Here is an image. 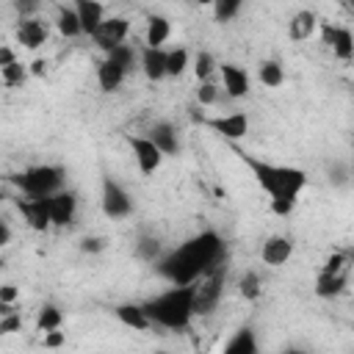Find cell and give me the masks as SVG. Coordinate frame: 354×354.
Returning <instances> with one entry per match:
<instances>
[{
    "label": "cell",
    "mask_w": 354,
    "mask_h": 354,
    "mask_svg": "<svg viewBox=\"0 0 354 354\" xmlns=\"http://www.w3.org/2000/svg\"><path fill=\"white\" fill-rule=\"evenodd\" d=\"M138 61H141V69L147 75V80L158 83L166 77V50H155V47H141L138 53Z\"/></svg>",
    "instance_id": "obj_19"
},
{
    "label": "cell",
    "mask_w": 354,
    "mask_h": 354,
    "mask_svg": "<svg viewBox=\"0 0 354 354\" xmlns=\"http://www.w3.org/2000/svg\"><path fill=\"white\" fill-rule=\"evenodd\" d=\"M315 28H318V14L310 11V8H301V11H296V14L290 17V22H288V36H290L293 41H307V39L315 33Z\"/></svg>",
    "instance_id": "obj_20"
},
{
    "label": "cell",
    "mask_w": 354,
    "mask_h": 354,
    "mask_svg": "<svg viewBox=\"0 0 354 354\" xmlns=\"http://www.w3.org/2000/svg\"><path fill=\"white\" fill-rule=\"evenodd\" d=\"M221 354H260L254 329H252V326H241V329H235L232 337L224 343Z\"/></svg>",
    "instance_id": "obj_21"
},
{
    "label": "cell",
    "mask_w": 354,
    "mask_h": 354,
    "mask_svg": "<svg viewBox=\"0 0 354 354\" xmlns=\"http://www.w3.org/2000/svg\"><path fill=\"white\" fill-rule=\"evenodd\" d=\"M257 77H260V83L266 88H279L285 83V69H282V64L277 58H266L257 66Z\"/></svg>",
    "instance_id": "obj_25"
},
{
    "label": "cell",
    "mask_w": 354,
    "mask_h": 354,
    "mask_svg": "<svg viewBox=\"0 0 354 354\" xmlns=\"http://www.w3.org/2000/svg\"><path fill=\"white\" fill-rule=\"evenodd\" d=\"M105 58H111L113 64H119L124 72H130L133 69V64H136V58H138V53H136V47L133 44H119V47H113L111 53H105Z\"/></svg>",
    "instance_id": "obj_32"
},
{
    "label": "cell",
    "mask_w": 354,
    "mask_h": 354,
    "mask_svg": "<svg viewBox=\"0 0 354 354\" xmlns=\"http://www.w3.org/2000/svg\"><path fill=\"white\" fill-rule=\"evenodd\" d=\"M61 324H64V315H61V310L55 307V304H41V310H39V315H36V332H53V329H61Z\"/></svg>",
    "instance_id": "obj_29"
},
{
    "label": "cell",
    "mask_w": 354,
    "mask_h": 354,
    "mask_svg": "<svg viewBox=\"0 0 354 354\" xmlns=\"http://www.w3.org/2000/svg\"><path fill=\"white\" fill-rule=\"evenodd\" d=\"M340 271H348V254L346 252H332L324 260V266H321L318 274H340Z\"/></svg>",
    "instance_id": "obj_35"
},
{
    "label": "cell",
    "mask_w": 354,
    "mask_h": 354,
    "mask_svg": "<svg viewBox=\"0 0 354 354\" xmlns=\"http://www.w3.org/2000/svg\"><path fill=\"white\" fill-rule=\"evenodd\" d=\"M64 343H66V332H61V329H53V332L41 335V346L44 348H61Z\"/></svg>",
    "instance_id": "obj_39"
},
{
    "label": "cell",
    "mask_w": 354,
    "mask_h": 354,
    "mask_svg": "<svg viewBox=\"0 0 354 354\" xmlns=\"http://www.w3.org/2000/svg\"><path fill=\"white\" fill-rule=\"evenodd\" d=\"M216 69H218V64H216L213 53H210V50H199L196 58H194V75H196V80H199V83L210 80Z\"/></svg>",
    "instance_id": "obj_30"
},
{
    "label": "cell",
    "mask_w": 354,
    "mask_h": 354,
    "mask_svg": "<svg viewBox=\"0 0 354 354\" xmlns=\"http://www.w3.org/2000/svg\"><path fill=\"white\" fill-rule=\"evenodd\" d=\"M241 8H243L241 0H218L213 6V17H216V22H232L241 14Z\"/></svg>",
    "instance_id": "obj_34"
},
{
    "label": "cell",
    "mask_w": 354,
    "mask_h": 354,
    "mask_svg": "<svg viewBox=\"0 0 354 354\" xmlns=\"http://www.w3.org/2000/svg\"><path fill=\"white\" fill-rule=\"evenodd\" d=\"M169 36H171V22H169L163 14H149V17H147V33H144L147 47L163 50V44H166Z\"/></svg>",
    "instance_id": "obj_22"
},
{
    "label": "cell",
    "mask_w": 354,
    "mask_h": 354,
    "mask_svg": "<svg viewBox=\"0 0 354 354\" xmlns=\"http://www.w3.org/2000/svg\"><path fill=\"white\" fill-rule=\"evenodd\" d=\"M224 238L216 230H202L199 235L183 241L177 249L163 252V257L155 263V271L171 285H194L210 268L224 263Z\"/></svg>",
    "instance_id": "obj_1"
},
{
    "label": "cell",
    "mask_w": 354,
    "mask_h": 354,
    "mask_svg": "<svg viewBox=\"0 0 354 354\" xmlns=\"http://www.w3.org/2000/svg\"><path fill=\"white\" fill-rule=\"evenodd\" d=\"M102 249H105V238H100V235H86L80 241V252H86V254H100Z\"/></svg>",
    "instance_id": "obj_38"
},
{
    "label": "cell",
    "mask_w": 354,
    "mask_h": 354,
    "mask_svg": "<svg viewBox=\"0 0 354 354\" xmlns=\"http://www.w3.org/2000/svg\"><path fill=\"white\" fill-rule=\"evenodd\" d=\"M235 155L249 166L252 177L257 180V185L268 194V207L274 216H282L288 218L296 205H299V196L301 191L307 188V171L299 169V166H285V163H268L263 158H254L249 152H243L241 147H235Z\"/></svg>",
    "instance_id": "obj_2"
},
{
    "label": "cell",
    "mask_w": 354,
    "mask_h": 354,
    "mask_svg": "<svg viewBox=\"0 0 354 354\" xmlns=\"http://www.w3.org/2000/svg\"><path fill=\"white\" fill-rule=\"evenodd\" d=\"M28 72L36 75V77H44V75H47V61H44V58H36L33 64H28Z\"/></svg>",
    "instance_id": "obj_43"
},
{
    "label": "cell",
    "mask_w": 354,
    "mask_h": 354,
    "mask_svg": "<svg viewBox=\"0 0 354 354\" xmlns=\"http://www.w3.org/2000/svg\"><path fill=\"white\" fill-rule=\"evenodd\" d=\"M218 75H221V86H224V94L230 100H241L249 94V72L238 64H218Z\"/></svg>",
    "instance_id": "obj_14"
},
{
    "label": "cell",
    "mask_w": 354,
    "mask_h": 354,
    "mask_svg": "<svg viewBox=\"0 0 354 354\" xmlns=\"http://www.w3.org/2000/svg\"><path fill=\"white\" fill-rule=\"evenodd\" d=\"M238 293H241L246 301H257V299H260V293H263L260 274H257V271H246V274L238 279Z\"/></svg>",
    "instance_id": "obj_31"
},
{
    "label": "cell",
    "mask_w": 354,
    "mask_h": 354,
    "mask_svg": "<svg viewBox=\"0 0 354 354\" xmlns=\"http://www.w3.org/2000/svg\"><path fill=\"white\" fill-rule=\"evenodd\" d=\"M64 180H66V169L58 163H39V166H30L11 177V183L28 199H41V196L47 199V196L58 194L64 188Z\"/></svg>",
    "instance_id": "obj_4"
},
{
    "label": "cell",
    "mask_w": 354,
    "mask_h": 354,
    "mask_svg": "<svg viewBox=\"0 0 354 354\" xmlns=\"http://www.w3.org/2000/svg\"><path fill=\"white\" fill-rule=\"evenodd\" d=\"M14 8H17L19 14H30V11H36V6H33V3H17Z\"/></svg>",
    "instance_id": "obj_45"
},
{
    "label": "cell",
    "mask_w": 354,
    "mask_h": 354,
    "mask_svg": "<svg viewBox=\"0 0 354 354\" xmlns=\"http://www.w3.org/2000/svg\"><path fill=\"white\" fill-rule=\"evenodd\" d=\"M8 243H11V227H8L6 218H0V249L8 246Z\"/></svg>",
    "instance_id": "obj_44"
},
{
    "label": "cell",
    "mask_w": 354,
    "mask_h": 354,
    "mask_svg": "<svg viewBox=\"0 0 354 354\" xmlns=\"http://www.w3.org/2000/svg\"><path fill=\"white\" fill-rule=\"evenodd\" d=\"M224 282H227V263H218L194 285V315H210L218 307Z\"/></svg>",
    "instance_id": "obj_5"
},
{
    "label": "cell",
    "mask_w": 354,
    "mask_h": 354,
    "mask_svg": "<svg viewBox=\"0 0 354 354\" xmlns=\"http://www.w3.org/2000/svg\"><path fill=\"white\" fill-rule=\"evenodd\" d=\"M17 299H19V290H17V285H11V282L0 285V304H14Z\"/></svg>",
    "instance_id": "obj_41"
},
{
    "label": "cell",
    "mask_w": 354,
    "mask_h": 354,
    "mask_svg": "<svg viewBox=\"0 0 354 354\" xmlns=\"http://www.w3.org/2000/svg\"><path fill=\"white\" fill-rule=\"evenodd\" d=\"M17 61V50L11 47V44H0V72L8 66V64H14Z\"/></svg>",
    "instance_id": "obj_42"
},
{
    "label": "cell",
    "mask_w": 354,
    "mask_h": 354,
    "mask_svg": "<svg viewBox=\"0 0 354 354\" xmlns=\"http://www.w3.org/2000/svg\"><path fill=\"white\" fill-rule=\"evenodd\" d=\"M72 8L77 14V22H80V33L83 36H91L100 28V22L105 19V6L97 3V0H77Z\"/></svg>",
    "instance_id": "obj_17"
},
{
    "label": "cell",
    "mask_w": 354,
    "mask_h": 354,
    "mask_svg": "<svg viewBox=\"0 0 354 354\" xmlns=\"http://www.w3.org/2000/svg\"><path fill=\"white\" fill-rule=\"evenodd\" d=\"M191 66V55L185 47H171L166 50V77H180Z\"/></svg>",
    "instance_id": "obj_28"
},
{
    "label": "cell",
    "mask_w": 354,
    "mask_h": 354,
    "mask_svg": "<svg viewBox=\"0 0 354 354\" xmlns=\"http://www.w3.org/2000/svg\"><path fill=\"white\" fill-rule=\"evenodd\" d=\"M218 86L213 83V80H205V83H199V88H196V100H199V105H213L216 100H218Z\"/></svg>",
    "instance_id": "obj_36"
},
{
    "label": "cell",
    "mask_w": 354,
    "mask_h": 354,
    "mask_svg": "<svg viewBox=\"0 0 354 354\" xmlns=\"http://www.w3.org/2000/svg\"><path fill=\"white\" fill-rule=\"evenodd\" d=\"M282 354H304V351H301V348H285Z\"/></svg>",
    "instance_id": "obj_46"
},
{
    "label": "cell",
    "mask_w": 354,
    "mask_h": 354,
    "mask_svg": "<svg viewBox=\"0 0 354 354\" xmlns=\"http://www.w3.org/2000/svg\"><path fill=\"white\" fill-rule=\"evenodd\" d=\"M22 329V315L19 313H8L0 318V335H14Z\"/></svg>",
    "instance_id": "obj_37"
},
{
    "label": "cell",
    "mask_w": 354,
    "mask_h": 354,
    "mask_svg": "<svg viewBox=\"0 0 354 354\" xmlns=\"http://www.w3.org/2000/svg\"><path fill=\"white\" fill-rule=\"evenodd\" d=\"M321 30V41L335 53V58L340 61H351L354 55V36L346 25H332V22H318Z\"/></svg>",
    "instance_id": "obj_8"
},
{
    "label": "cell",
    "mask_w": 354,
    "mask_h": 354,
    "mask_svg": "<svg viewBox=\"0 0 354 354\" xmlns=\"http://www.w3.org/2000/svg\"><path fill=\"white\" fill-rule=\"evenodd\" d=\"M348 288V271L340 274H318L315 279V296L318 299H335Z\"/></svg>",
    "instance_id": "obj_23"
},
{
    "label": "cell",
    "mask_w": 354,
    "mask_h": 354,
    "mask_svg": "<svg viewBox=\"0 0 354 354\" xmlns=\"http://www.w3.org/2000/svg\"><path fill=\"white\" fill-rule=\"evenodd\" d=\"M136 257L155 266V263L163 257V243H160L155 235H141V238L136 241Z\"/></svg>",
    "instance_id": "obj_27"
},
{
    "label": "cell",
    "mask_w": 354,
    "mask_h": 354,
    "mask_svg": "<svg viewBox=\"0 0 354 354\" xmlns=\"http://www.w3.org/2000/svg\"><path fill=\"white\" fill-rule=\"evenodd\" d=\"M55 28L61 36L66 39H75V36H83L80 33V22H77V14L72 6H58V17H55Z\"/></svg>",
    "instance_id": "obj_26"
},
{
    "label": "cell",
    "mask_w": 354,
    "mask_h": 354,
    "mask_svg": "<svg viewBox=\"0 0 354 354\" xmlns=\"http://www.w3.org/2000/svg\"><path fill=\"white\" fill-rule=\"evenodd\" d=\"M124 69L119 66V64H113L111 58H105V61H100V66H97V83H100V88L105 91V94H111V91H116L119 86H122V80H124Z\"/></svg>",
    "instance_id": "obj_24"
},
{
    "label": "cell",
    "mask_w": 354,
    "mask_h": 354,
    "mask_svg": "<svg viewBox=\"0 0 354 354\" xmlns=\"http://www.w3.org/2000/svg\"><path fill=\"white\" fill-rule=\"evenodd\" d=\"M17 210L22 213V218H25V224L30 227V230H36V232H47L53 224H50V196L44 199H17Z\"/></svg>",
    "instance_id": "obj_11"
},
{
    "label": "cell",
    "mask_w": 354,
    "mask_h": 354,
    "mask_svg": "<svg viewBox=\"0 0 354 354\" xmlns=\"http://www.w3.org/2000/svg\"><path fill=\"white\" fill-rule=\"evenodd\" d=\"M0 77H3L6 86H22V83L30 77V72H28V64H22V61L17 58L14 64H8V66L0 72Z\"/></svg>",
    "instance_id": "obj_33"
},
{
    "label": "cell",
    "mask_w": 354,
    "mask_h": 354,
    "mask_svg": "<svg viewBox=\"0 0 354 354\" xmlns=\"http://www.w3.org/2000/svg\"><path fill=\"white\" fill-rule=\"evenodd\" d=\"M127 144H130V149H133V158H136V163H138V171H141L144 177H152V174L160 169V163H163L160 149H158L147 136H127Z\"/></svg>",
    "instance_id": "obj_9"
},
{
    "label": "cell",
    "mask_w": 354,
    "mask_h": 354,
    "mask_svg": "<svg viewBox=\"0 0 354 354\" xmlns=\"http://www.w3.org/2000/svg\"><path fill=\"white\" fill-rule=\"evenodd\" d=\"M329 180H332V185H346L348 183V163H335L329 171Z\"/></svg>",
    "instance_id": "obj_40"
},
{
    "label": "cell",
    "mask_w": 354,
    "mask_h": 354,
    "mask_svg": "<svg viewBox=\"0 0 354 354\" xmlns=\"http://www.w3.org/2000/svg\"><path fill=\"white\" fill-rule=\"evenodd\" d=\"M194 285H171L169 290L141 301V310L149 318V324L169 332L188 329L194 318Z\"/></svg>",
    "instance_id": "obj_3"
},
{
    "label": "cell",
    "mask_w": 354,
    "mask_h": 354,
    "mask_svg": "<svg viewBox=\"0 0 354 354\" xmlns=\"http://www.w3.org/2000/svg\"><path fill=\"white\" fill-rule=\"evenodd\" d=\"M304 354H310V351H304Z\"/></svg>",
    "instance_id": "obj_49"
},
{
    "label": "cell",
    "mask_w": 354,
    "mask_h": 354,
    "mask_svg": "<svg viewBox=\"0 0 354 354\" xmlns=\"http://www.w3.org/2000/svg\"><path fill=\"white\" fill-rule=\"evenodd\" d=\"M293 238L290 235H268L260 246V257L266 266H285L293 257Z\"/></svg>",
    "instance_id": "obj_15"
},
{
    "label": "cell",
    "mask_w": 354,
    "mask_h": 354,
    "mask_svg": "<svg viewBox=\"0 0 354 354\" xmlns=\"http://www.w3.org/2000/svg\"><path fill=\"white\" fill-rule=\"evenodd\" d=\"M3 268H6V260H3V257H0V271H3Z\"/></svg>",
    "instance_id": "obj_47"
},
{
    "label": "cell",
    "mask_w": 354,
    "mask_h": 354,
    "mask_svg": "<svg viewBox=\"0 0 354 354\" xmlns=\"http://www.w3.org/2000/svg\"><path fill=\"white\" fill-rule=\"evenodd\" d=\"M113 315H116V321H119L122 326H127V329H133V332H147V329L152 326L149 318L144 315L141 304H136V301H122V304H116V307H113Z\"/></svg>",
    "instance_id": "obj_18"
},
{
    "label": "cell",
    "mask_w": 354,
    "mask_h": 354,
    "mask_svg": "<svg viewBox=\"0 0 354 354\" xmlns=\"http://www.w3.org/2000/svg\"><path fill=\"white\" fill-rule=\"evenodd\" d=\"M77 213V194L61 188L58 194L50 196V224L53 227H69Z\"/></svg>",
    "instance_id": "obj_13"
},
{
    "label": "cell",
    "mask_w": 354,
    "mask_h": 354,
    "mask_svg": "<svg viewBox=\"0 0 354 354\" xmlns=\"http://www.w3.org/2000/svg\"><path fill=\"white\" fill-rule=\"evenodd\" d=\"M50 39V28L41 17H22L17 25V44L25 50H39Z\"/></svg>",
    "instance_id": "obj_12"
},
{
    "label": "cell",
    "mask_w": 354,
    "mask_h": 354,
    "mask_svg": "<svg viewBox=\"0 0 354 354\" xmlns=\"http://www.w3.org/2000/svg\"><path fill=\"white\" fill-rule=\"evenodd\" d=\"M127 33H130V19H127V17H105V19L100 22V28L91 33V39H94V44H97L102 53H111L113 47L124 44Z\"/></svg>",
    "instance_id": "obj_7"
},
{
    "label": "cell",
    "mask_w": 354,
    "mask_h": 354,
    "mask_svg": "<svg viewBox=\"0 0 354 354\" xmlns=\"http://www.w3.org/2000/svg\"><path fill=\"white\" fill-rule=\"evenodd\" d=\"M207 127H213L221 138H227L230 144L246 138L249 133V116L243 111H232V113H224V116H213V119H205Z\"/></svg>",
    "instance_id": "obj_10"
},
{
    "label": "cell",
    "mask_w": 354,
    "mask_h": 354,
    "mask_svg": "<svg viewBox=\"0 0 354 354\" xmlns=\"http://www.w3.org/2000/svg\"><path fill=\"white\" fill-rule=\"evenodd\" d=\"M100 205H102V213H105L108 218H127V216L133 213V199H130V194H127L124 185L116 183L111 174L102 177Z\"/></svg>",
    "instance_id": "obj_6"
},
{
    "label": "cell",
    "mask_w": 354,
    "mask_h": 354,
    "mask_svg": "<svg viewBox=\"0 0 354 354\" xmlns=\"http://www.w3.org/2000/svg\"><path fill=\"white\" fill-rule=\"evenodd\" d=\"M155 354H169V351H155Z\"/></svg>",
    "instance_id": "obj_48"
},
{
    "label": "cell",
    "mask_w": 354,
    "mask_h": 354,
    "mask_svg": "<svg viewBox=\"0 0 354 354\" xmlns=\"http://www.w3.org/2000/svg\"><path fill=\"white\" fill-rule=\"evenodd\" d=\"M147 138L160 149V155H163V158H166V155H177V152H180V133H177V127H174L169 119L155 122V124L149 127Z\"/></svg>",
    "instance_id": "obj_16"
}]
</instances>
